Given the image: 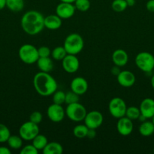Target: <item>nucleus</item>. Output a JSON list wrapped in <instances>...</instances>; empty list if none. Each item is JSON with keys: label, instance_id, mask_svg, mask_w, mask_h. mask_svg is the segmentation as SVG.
<instances>
[{"label": "nucleus", "instance_id": "27", "mask_svg": "<svg viewBox=\"0 0 154 154\" xmlns=\"http://www.w3.org/2000/svg\"><path fill=\"white\" fill-rule=\"evenodd\" d=\"M140 116V111L138 108L135 106H131L127 108L125 117L129 118L131 120H135L139 119Z\"/></svg>", "mask_w": 154, "mask_h": 154}, {"label": "nucleus", "instance_id": "15", "mask_svg": "<svg viewBox=\"0 0 154 154\" xmlns=\"http://www.w3.org/2000/svg\"><path fill=\"white\" fill-rule=\"evenodd\" d=\"M116 78H117V81L119 85L125 88L132 87L136 81L135 75L131 72L127 70L121 71Z\"/></svg>", "mask_w": 154, "mask_h": 154}, {"label": "nucleus", "instance_id": "9", "mask_svg": "<svg viewBox=\"0 0 154 154\" xmlns=\"http://www.w3.org/2000/svg\"><path fill=\"white\" fill-rule=\"evenodd\" d=\"M104 121L103 114L98 111H91L86 114L84 123L88 129H98L102 125Z\"/></svg>", "mask_w": 154, "mask_h": 154}, {"label": "nucleus", "instance_id": "13", "mask_svg": "<svg viewBox=\"0 0 154 154\" xmlns=\"http://www.w3.org/2000/svg\"><path fill=\"white\" fill-rule=\"evenodd\" d=\"M133 129H134V125L132 120H130L129 118L125 116L118 119L116 129L121 135L128 136L132 132Z\"/></svg>", "mask_w": 154, "mask_h": 154}, {"label": "nucleus", "instance_id": "38", "mask_svg": "<svg viewBox=\"0 0 154 154\" xmlns=\"http://www.w3.org/2000/svg\"><path fill=\"white\" fill-rule=\"evenodd\" d=\"M119 68L120 67H119V66H117L115 65V66H113V67L111 69V73L113 74V75H116V76H117V75L119 74V72H121L120 69H119Z\"/></svg>", "mask_w": 154, "mask_h": 154}, {"label": "nucleus", "instance_id": "21", "mask_svg": "<svg viewBox=\"0 0 154 154\" xmlns=\"http://www.w3.org/2000/svg\"><path fill=\"white\" fill-rule=\"evenodd\" d=\"M139 132L142 136L149 137L154 133V124L152 121H143L139 127Z\"/></svg>", "mask_w": 154, "mask_h": 154}, {"label": "nucleus", "instance_id": "40", "mask_svg": "<svg viewBox=\"0 0 154 154\" xmlns=\"http://www.w3.org/2000/svg\"><path fill=\"white\" fill-rule=\"evenodd\" d=\"M6 7V0H0V10H2Z\"/></svg>", "mask_w": 154, "mask_h": 154}, {"label": "nucleus", "instance_id": "35", "mask_svg": "<svg viewBox=\"0 0 154 154\" xmlns=\"http://www.w3.org/2000/svg\"><path fill=\"white\" fill-rule=\"evenodd\" d=\"M38 53H39V57H48L51 56V50L48 47L42 46L38 48Z\"/></svg>", "mask_w": 154, "mask_h": 154}, {"label": "nucleus", "instance_id": "28", "mask_svg": "<svg viewBox=\"0 0 154 154\" xmlns=\"http://www.w3.org/2000/svg\"><path fill=\"white\" fill-rule=\"evenodd\" d=\"M126 0H113L111 4V8L114 11L122 12L128 8Z\"/></svg>", "mask_w": 154, "mask_h": 154}, {"label": "nucleus", "instance_id": "24", "mask_svg": "<svg viewBox=\"0 0 154 154\" xmlns=\"http://www.w3.org/2000/svg\"><path fill=\"white\" fill-rule=\"evenodd\" d=\"M33 144L35 147L38 150H42L45 148V146L47 145V144L48 143V139H47L46 137L44 135H41V134H38L33 140H32Z\"/></svg>", "mask_w": 154, "mask_h": 154}, {"label": "nucleus", "instance_id": "3", "mask_svg": "<svg viewBox=\"0 0 154 154\" xmlns=\"http://www.w3.org/2000/svg\"><path fill=\"white\" fill-rule=\"evenodd\" d=\"M63 48L66 50L67 54L76 55L83 50L84 40L78 33H71L65 38Z\"/></svg>", "mask_w": 154, "mask_h": 154}, {"label": "nucleus", "instance_id": "19", "mask_svg": "<svg viewBox=\"0 0 154 154\" xmlns=\"http://www.w3.org/2000/svg\"><path fill=\"white\" fill-rule=\"evenodd\" d=\"M37 66L40 72H48L49 73L54 68V64H53V61L49 57H39L38 59L37 62Z\"/></svg>", "mask_w": 154, "mask_h": 154}, {"label": "nucleus", "instance_id": "14", "mask_svg": "<svg viewBox=\"0 0 154 154\" xmlns=\"http://www.w3.org/2000/svg\"><path fill=\"white\" fill-rule=\"evenodd\" d=\"M70 88L72 92L79 96L84 95L88 89V84L85 78L82 77H76L71 81Z\"/></svg>", "mask_w": 154, "mask_h": 154}, {"label": "nucleus", "instance_id": "17", "mask_svg": "<svg viewBox=\"0 0 154 154\" xmlns=\"http://www.w3.org/2000/svg\"><path fill=\"white\" fill-rule=\"evenodd\" d=\"M112 60L113 63L119 67L125 66L128 61V54L122 49L116 50L112 55Z\"/></svg>", "mask_w": 154, "mask_h": 154}, {"label": "nucleus", "instance_id": "20", "mask_svg": "<svg viewBox=\"0 0 154 154\" xmlns=\"http://www.w3.org/2000/svg\"><path fill=\"white\" fill-rule=\"evenodd\" d=\"M63 151V149L61 144L55 141L48 142L42 150V153L44 154H61Z\"/></svg>", "mask_w": 154, "mask_h": 154}, {"label": "nucleus", "instance_id": "44", "mask_svg": "<svg viewBox=\"0 0 154 154\" xmlns=\"http://www.w3.org/2000/svg\"><path fill=\"white\" fill-rule=\"evenodd\" d=\"M152 123H153V124H154V116H153V117H152Z\"/></svg>", "mask_w": 154, "mask_h": 154}, {"label": "nucleus", "instance_id": "37", "mask_svg": "<svg viewBox=\"0 0 154 154\" xmlns=\"http://www.w3.org/2000/svg\"><path fill=\"white\" fill-rule=\"evenodd\" d=\"M96 136V131H95V129H88V131L87 133V138H90V139H92V138H95Z\"/></svg>", "mask_w": 154, "mask_h": 154}, {"label": "nucleus", "instance_id": "32", "mask_svg": "<svg viewBox=\"0 0 154 154\" xmlns=\"http://www.w3.org/2000/svg\"><path fill=\"white\" fill-rule=\"evenodd\" d=\"M79 95L72 92V90L69 92H67L65 96V103L69 105V104L75 103L79 102Z\"/></svg>", "mask_w": 154, "mask_h": 154}, {"label": "nucleus", "instance_id": "29", "mask_svg": "<svg viewBox=\"0 0 154 154\" xmlns=\"http://www.w3.org/2000/svg\"><path fill=\"white\" fill-rule=\"evenodd\" d=\"M75 9L82 12H85L89 10L91 7V2L89 0H75L74 2Z\"/></svg>", "mask_w": 154, "mask_h": 154}, {"label": "nucleus", "instance_id": "11", "mask_svg": "<svg viewBox=\"0 0 154 154\" xmlns=\"http://www.w3.org/2000/svg\"><path fill=\"white\" fill-rule=\"evenodd\" d=\"M62 67L67 73H75L79 68V60L75 55L66 54V57L62 60Z\"/></svg>", "mask_w": 154, "mask_h": 154}, {"label": "nucleus", "instance_id": "39", "mask_svg": "<svg viewBox=\"0 0 154 154\" xmlns=\"http://www.w3.org/2000/svg\"><path fill=\"white\" fill-rule=\"evenodd\" d=\"M10 149L7 147H0V154H11Z\"/></svg>", "mask_w": 154, "mask_h": 154}, {"label": "nucleus", "instance_id": "18", "mask_svg": "<svg viewBox=\"0 0 154 154\" xmlns=\"http://www.w3.org/2000/svg\"><path fill=\"white\" fill-rule=\"evenodd\" d=\"M45 27L50 30H57L62 25V19L57 14H50L44 19Z\"/></svg>", "mask_w": 154, "mask_h": 154}, {"label": "nucleus", "instance_id": "33", "mask_svg": "<svg viewBox=\"0 0 154 154\" xmlns=\"http://www.w3.org/2000/svg\"><path fill=\"white\" fill-rule=\"evenodd\" d=\"M20 153L21 154H38L39 153V150L32 144L24 146L23 148H21Z\"/></svg>", "mask_w": 154, "mask_h": 154}, {"label": "nucleus", "instance_id": "4", "mask_svg": "<svg viewBox=\"0 0 154 154\" xmlns=\"http://www.w3.org/2000/svg\"><path fill=\"white\" fill-rule=\"evenodd\" d=\"M18 55L23 63L29 65L36 63L38 59L39 58L38 48H36L34 45L30 44L23 45L20 48Z\"/></svg>", "mask_w": 154, "mask_h": 154}, {"label": "nucleus", "instance_id": "43", "mask_svg": "<svg viewBox=\"0 0 154 154\" xmlns=\"http://www.w3.org/2000/svg\"><path fill=\"white\" fill-rule=\"evenodd\" d=\"M150 82H151V86H152V88L154 89V75L152 77V78H151Z\"/></svg>", "mask_w": 154, "mask_h": 154}, {"label": "nucleus", "instance_id": "45", "mask_svg": "<svg viewBox=\"0 0 154 154\" xmlns=\"http://www.w3.org/2000/svg\"><path fill=\"white\" fill-rule=\"evenodd\" d=\"M153 152H154V148H153Z\"/></svg>", "mask_w": 154, "mask_h": 154}, {"label": "nucleus", "instance_id": "42", "mask_svg": "<svg viewBox=\"0 0 154 154\" xmlns=\"http://www.w3.org/2000/svg\"><path fill=\"white\" fill-rule=\"evenodd\" d=\"M60 2H68V3H74L75 0H60Z\"/></svg>", "mask_w": 154, "mask_h": 154}, {"label": "nucleus", "instance_id": "30", "mask_svg": "<svg viewBox=\"0 0 154 154\" xmlns=\"http://www.w3.org/2000/svg\"><path fill=\"white\" fill-rule=\"evenodd\" d=\"M65 96L66 93L62 90H56L52 94L53 103L57 105H63L65 103Z\"/></svg>", "mask_w": 154, "mask_h": 154}, {"label": "nucleus", "instance_id": "12", "mask_svg": "<svg viewBox=\"0 0 154 154\" xmlns=\"http://www.w3.org/2000/svg\"><path fill=\"white\" fill-rule=\"evenodd\" d=\"M75 11V7L73 3L60 2L56 7V14L61 19H69L72 17Z\"/></svg>", "mask_w": 154, "mask_h": 154}, {"label": "nucleus", "instance_id": "34", "mask_svg": "<svg viewBox=\"0 0 154 154\" xmlns=\"http://www.w3.org/2000/svg\"><path fill=\"white\" fill-rule=\"evenodd\" d=\"M42 120V114L39 111H34L30 116V121L39 125Z\"/></svg>", "mask_w": 154, "mask_h": 154}, {"label": "nucleus", "instance_id": "16", "mask_svg": "<svg viewBox=\"0 0 154 154\" xmlns=\"http://www.w3.org/2000/svg\"><path fill=\"white\" fill-rule=\"evenodd\" d=\"M140 114L146 119L152 118L154 116V99L151 98H146L140 102Z\"/></svg>", "mask_w": 154, "mask_h": 154}, {"label": "nucleus", "instance_id": "36", "mask_svg": "<svg viewBox=\"0 0 154 154\" xmlns=\"http://www.w3.org/2000/svg\"><path fill=\"white\" fill-rule=\"evenodd\" d=\"M146 10L149 12H154V0H149L146 4Z\"/></svg>", "mask_w": 154, "mask_h": 154}, {"label": "nucleus", "instance_id": "5", "mask_svg": "<svg viewBox=\"0 0 154 154\" xmlns=\"http://www.w3.org/2000/svg\"><path fill=\"white\" fill-rule=\"evenodd\" d=\"M65 113L68 118L74 122L84 121V119L87 114V111L84 105L79 102L69 104L66 106Z\"/></svg>", "mask_w": 154, "mask_h": 154}, {"label": "nucleus", "instance_id": "10", "mask_svg": "<svg viewBox=\"0 0 154 154\" xmlns=\"http://www.w3.org/2000/svg\"><path fill=\"white\" fill-rule=\"evenodd\" d=\"M47 115L51 121L54 123H59L64 119L66 113L61 105L51 104L47 109Z\"/></svg>", "mask_w": 154, "mask_h": 154}, {"label": "nucleus", "instance_id": "31", "mask_svg": "<svg viewBox=\"0 0 154 154\" xmlns=\"http://www.w3.org/2000/svg\"><path fill=\"white\" fill-rule=\"evenodd\" d=\"M10 135L11 132L5 124L0 123V143L7 142Z\"/></svg>", "mask_w": 154, "mask_h": 154}, {"label": "nucleus", "instance_id": "22", "mask_svg": "<svg viewBox=\"0 0 154 154\" xmlns=\"http://www.w3.org/2000/svg\"><path fill=\"white\" fill-rule=\"evenodd\" d=\"M6 7L13 12L21 11L24 8V0H6Z\"/></svg>", "mask_w": 154, "mask_h": 154}, {"label": "nucleus", "instance_id": "2", "mask_svg": "<svg viewBox=\"0 0 154 154\" xmlns=\"http://www.w3.org/2000/svg\"><path fill=\"white\" fill-rule=\"evenodd\" d=\"M33 82L36 91L42 96H52L57 89V81L48 72H38L33 78Z\"/></svg>", "mask_w": 154, "mask_h": 154}, {"label": "nucleus", "instance_id": "1", "mask_svg": "<svg viewBox=\"0 0 154 154\" xmlns=\"http://www.w3.org/2000/svg\"><path fill=\"white\" fill-rule=\"evenodd\" d=\"M45 17L37 11H29L23 15L21 25L23 30L30 35H35L42 31L45 27Z\"/></svg>", "mask_w": 154, "mask_h": 154}, {"label": "nucleus", "instance_id": "26", "mask_svg": "<svg viewBox=\"0 0 154 154\" xmlns=\"http://www.w3.org/2000/svg\"><path fill=\"white\" fill-rule=\"evenodd\" d=\"M66 54H67V53H66V50L63 48V46L57 47L54 49H53V51L51 53V57L54 60H57V61H59V60H61L62 61V60L66 57Z\"/></svg>", "mask_w": 154, "mask_h": 154}, {"label": "nucleus", "instance_id": "25", "mask_svg": "<svg viewBox=\"0 0 154 154\" xmlns=\"http://www.w3.org/2000/svg\"><path fill=\"white\" fill-rule=\"evenodd\" d=\"M88 131V128L86 126L85 124L77 125L73 129V135L77 138H84L87 137Z\"/></svg>", "mask_w": 154, "mask_h": 154}, {"label": "nucleus", "instance_id": "8", "mask_svg": "<svg viewBox=\"0 0 154 154\" xmlns=\"http://www.w3.org/2000/svg\"><path fill=\"white\" fill-rule=\"evenodd\" d=\"M38 134H39V126L30 120L23 123L19 129V135L24 141H32Z\"/></svg>", "mask_w": 154, "mask_h": 154}, {"label": "nucleus", "instance_id": "23", "mask_svg": "<svg viewBox=\"0 0 154 154\" xmlns=\"http://www.w3.org/2000/svg\"><path fill=\"white\" fill-rule=\"evenodd\" d=\"M9 147L14 150H19L22 148L23 138L20 135H10L7 141Z\"/></svg>", "mask_w": 154, "mask_h": 154}, {"label": "nucleus", "instance_id": "7", "mask_svg": "<svg viewBox=\"0 0 154 154\" xmlns=\"http://www.w3.org/2000/svg\"><path fill=\"white\" fill-rule=\"evenodd\" d=\"M127 105L125 101L119 97H115L110 100L109 103L110 114L115 118H121L125 117L127 110Z\"/></svg>", "mask_w": 154, "mask_h": 154}, {"label": "nucleus", "instance_id": "41", "mask_svg": "<svg viewBox=\"0 0 154 154\" xmlns=\"http://www.w3.org/2000/svg\"><path fill=\"white\" fill-rule=\"evenodd\" d=\"M128 6H133L135 4V0H126Z\"/></svg>", "mask_w": 154, "mask_h": 154}, {"label": "nucleus", "instance_id": "6", "mask_svg": "<svg viewBox=\"0 0 154 154\" xmlns=\"http://www.w3.org/2000/svg\"><path fill=\"white\" fill-rule=\"evenodd\" d=\"M135 64L143 72H150L154 69V57L149 52H140L136 56Z\"/></svg>", "mask_w": 154, "mask_h": 154}]
</instances>
